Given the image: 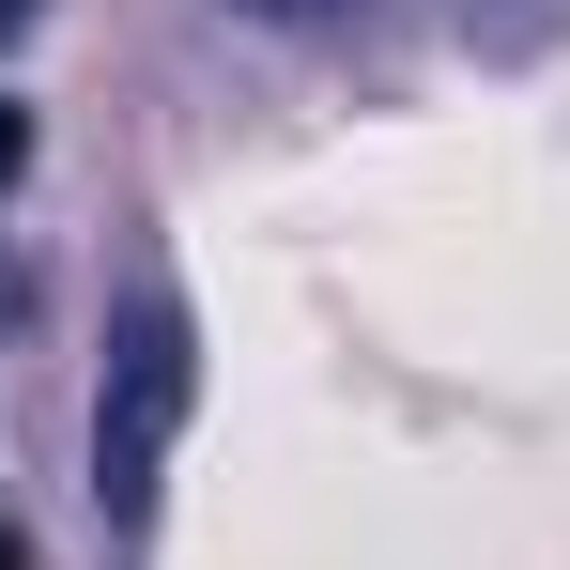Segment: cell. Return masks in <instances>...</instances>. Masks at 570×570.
Instances as JSON below:
<instances>
[{
	"label": "cell",
	"instance_id": "obj_4",
	"mask_svg": "<svg viewBox=\"0 0 570 570\" xmlns=\"http://www.w3.org/2000/svg\"><path fill=\"white\" fill-rule=\"evenodd\" d=\"M0 570H31V540H16V524H0Z\"/></svg>",
	"mask_w": 570,
	"mask_h": 570
},
{
	"label": "cell",
	"instance_id": "obj_2",
	"mask_svg": "<svg viewBox=\"0 0 570 570\" xmlns=\"http://www.w3.org/2000/svg\"><path fill=\"white\" fill-rule=\"evenodd\" d=\"M16 170H31V124H16V108H0V186H16Z\"/></svg>",
	"mask_w": 570,
	"mask_h": 570
},
{
	"label": "cell",
	"instance_id": "obj_1",
	"mask_svg": "<svg viewBox=\"0 0 570 570\" xmlns=\"http://www.w3.org/2000/svg\"><path fill=\"white\" fill-rule=\"evenodd\" d=\"M186 401H200V340H186V308H170V293H139V308H124V340H108V385H94V509H108V524H139V509H155Z\"/></svg>",
	"mask_w": 570,
	"mask_h": 570
},
{
	"label": "cell",
	"instance_id": "obj_5",
	"mask_svg": "<svg viewBox=\"0 0 570 570\" xmlns=\"http://www.w3.org/2000/svg\"><path fill=\"white\" fill-rule=\"evenodd\" d=\"M263 16H324V0H263Z\"/></svg>",
	"mask_w": 570,
	"mask_h": 570
},
{
	"label": "cell",
	"instance_id": "obj_3",
	"mask_svg": "<svg viewBox=\"0 0 570 570\" xmlns=\"http://www.w3.org/2000/svg\"><path fill=\"white\" fill-rule=\"evenodd\" d=\"M31 16H47V0H0V31H31Z\"/></svg>",
	"mask_w": 570,
	"mask_h": 570
}]
</instances>
